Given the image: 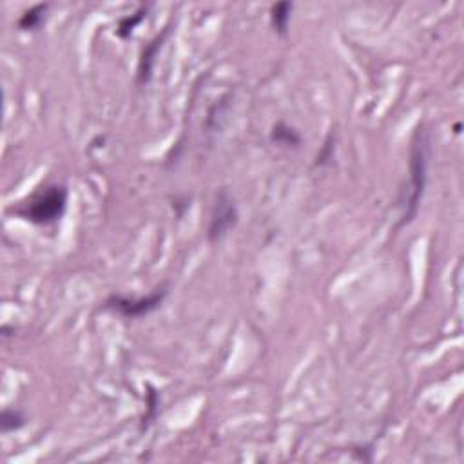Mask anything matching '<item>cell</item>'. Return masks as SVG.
I'll return each instance as SVG.
<instances>
[{
  "label": "cell",
  "instance_id": "1",
  "mask_svg": "<svg viewBox=\"0 0 464 464\" xmlns=\"http://www.w3.org/2000/svg\"><path fill=\"white\" fill-rule=\"evenodd\" d=\"M426 169H428V137L423 129H417L412 140L410 151V192L405 200V214L401 225L416 218L417 207L423 198L426 185Z\"/></svg>",
  "mask_w": 464,
  "mask_h": 464
},
{
  "label": "cell",
  "instance_id": "2",
  "mask_svg": "<svg viewBox=\"0 0 464 464\" xmlns=\"http://www.w3.org/2000/svg\"><path fill=\"white\" fill-rule=\"evenodd\" d=\"M68 203V191L60 185L46 187L28 203L24 216L33 223L49 225L62 218Z\"/></svg>",
  "mask_w": 464,
  "mask_h": 464
},
{
  "label": "cell",
  "instance_id": "3",
  "mask_svg": "<svg viewBox=\"0 0 464 464\" xmlns=\"http://www.w3.org/2000/svg\"><path fill=\"white\" fill-rule=\"evenodd\" d=\"M167 290L161 288L158 292H152L151 296L140 299H129L122 298V296H111V298L105 301V308H111L114 312H118L123 318H142L147 316L152 310H157L161 305V301L165 299Z\"/></svg>",
  "mask_w": 464,
  "mask_h": 464
},
{
  "label": "cell",
  "instance_id": "4",
  "mask_svg": "<svg viewBox=\"0 0 464 464\" xmlns=\"http://www.w3.org/2000/svg\"><path fill=\"white\" fill-rule=\"evenodd\" d=\"M236 220H238V210H236L234 201L230 200L227 192L221 191L216 198V205L212 210V218H210L209 240H221L229 232L230 227H234Z\"/></svg>",
  "mask_w": 464,
  "mask_h": 464
},
{
  "label": "cell",
  "instance_id": "5",
  "mask_svg": "<svg viewBox=\"0 0 464 464\" xmlns=\"http://www.w3.org/2000/svg\"><path fill=\"white\" fill-rule=\"evenodd\" d=\"M167 31L161 33V37H157V39L152 40L151 44L147 46L145 51L142 53V59H140V68H138V82L145 83L147 80L151 79L152 73V65H154V60H157V54L161 48V42L165 39Z\"/></svg>",
  "mask_w": 464,
  "mask_h": 464
},
{
  "label": "cell",
  "instance_id": "6",
  "mask_svg": "<svg viewBox=\"0 0 464 464\" xmlns=\"http://www.w3.org/2000/svg\"><path fill=\"white\" fill-rule=\"evenodd\" d=\"M270 140L279 145H287V147H298L301 143V137H299V132L296 131L294 128L287 125L285 122H278L270 131Z\"/></svg>",
  "mask_w": 464,
  "mask_h": 464
},
{
  "label": "cell",
  "instance_id": "7",
  "mask_svg": "<svg viewBox=\"0 0 464 464\" xmlns=\"http://www.w3.org/2000/svg\"><path fill=\"white\" fill-rule=\"evenodd\" d=\"M290 13H292V4H288V2H279V4L272 6V10H270V22H272L274 31L281 37H285L288 31Z\"/></svg>",
  "mask_w": 464,
  "mask_h": 464
},
{
  "label": "cell",
  "instance_id": "8",
  "mask_svg": "<svg viewBox=\"0 0 464 464\" xmlns=\"http://www.w3.org/2000/svg\"><path fill=\"white\" fill-rule=\"evenodd\" d=\"M49 6L48 4H39L31 8L30 11H26L24 15L20 17L19 20V28L22 31H33L39 30L42 22H44V15L46 11H48Z\"/></svg>",
  "mask_w": 464,
  "mask_h": 464
},
{
  "label": "cell",
  "instance_id": "9",
  "mask_svg": "<svg viewBox=\"0 0 464 464\" xmlns=\"http://www.w3.org/2000/svg\"><path fill=\"white\" fill-rule=\"evenodd\" d=\"M26 425V417L20 410H13V408H6L0 416V428L4 434H10V432L20 430L22 426Z\"/></svg>",
  "mask_w": 464,
  "mask_h": 464
},
{
  "label": "cell",
  "instance_id": "10",
  "mask_svg": "<svg viewBox=\"0 0 464 464\" xmlns=\"http://www.w3.org/2000/svg\"><path fill=\"white\" fill-rule=\"evenodd\" d=\"M143 15H147V8H145V6H142V8H140V11H137L134 15L125 17V19H122L120 26H118L117 33L120 34L122 39H128L129 34H131L132 31H134V28H137V26L140 24V22H142Z\"/></svg>",
  "mask_w": 464,
  "mask_h": 464
}]
</instances>
